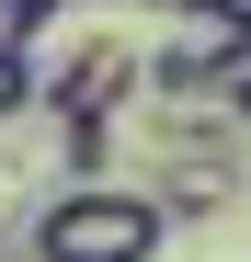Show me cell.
Masks as SVG:
<instances>
[{"instance_id":"obj_1","label":"cell","mask_w":251,"mask_h":262,"mask_svg":"<svg viewBox=\"0 0 251 262\" xmlns=\"http://www.w3.org/2000/svg\"><path fill=\"white\" fill-rule=\"evenodd\" d=\"M160 205L137 183H69L34 216V262H160Z\"/></svg>"},{"instance_id":"obj_2","label":"cell","mask_w":251,"mask_h":262,"mask_svg":"<svg viewBox=\"0 0 251 262\" xmlns=\"http://www.w3.org/2000/svg\"><path fill=\"white\" fill-rule=\"evenodd\" d=\"M137 80H149V57L126 46V34H80V46L34 80V103H46L57 125H114L126 103H137Z\"/></svg>"},{"instance_id":"obj_3","label":"cell","mask_w":251,"mask_h":262,"mask_svg":"<svg viewBox=\"0 0 251 262\" xmlns=\"http://www.w3.org/2000/svg\"><path fill=\"white\" fill-rule=\"evenodd\" d=\"M57 160H69V183H103V160H114V125H57Z\"/></svg>"},{"instance_id":"obj_4","label":"cell","mask_w":251,"mask_h":262,"mask_svg":"<svg viewBox=\"0 0 251 262\" xmlns=\"http://www.w3.org/2000/svg\"><path fill=\"white\" fill-rule=\"evenodd\" d=\"M23 103H34V57H0V125H12Z\"/></svg>"},{"instance_id":"obj_5","label":"cell","mask_w":251,"mask_h":262,"mask_svg":"<svg viewBox=\"0 0 251 262\" xmlns=\"http://www.w3.org/2000/svg\"><path fill=\"white\" fill-rule=\"evenodd\" d=\"M205 12H217V23H228V34H251V0H205Z\"/></svg>"},{"instance_id":"obj_6","label":"cell","mask_w":251,"mask_h":262,"mask_svg":"<svg viewBox=\"0 0 251 262\" xmlns=\"http://www.w3.org/2000/svg\"><path fill=\"white\" fill-rule=\"evenodd\" d=\"M149 12H172V23H183V12H205V0H149Z\"/></svg>"},{"instance_id":"obj_7","label":"cell","mask_w":251,"mask_h":262,"mask_svg":"<svg viewBox=\"0 0 251 262\" xmlns=\"http://www.w3.org/2000/svg\"><path fill=\"white\" fill-rule=\"evenodd\" d=\"M240 125H251V92H240Z\"/></svg>"},{"instance_id":"obj_8","label":"cell","mask_w":251,"mask_h":262,"mask_svg":"<svg viewBox=\"0 0 251 262\" xmlns=\"http://www.w3.org/2000/svg\"><path fill=\"white\" fill-rule=\"evenodd\" d=\"M240 183H251V160H240Z\"/></svg>"}]
</instances>
